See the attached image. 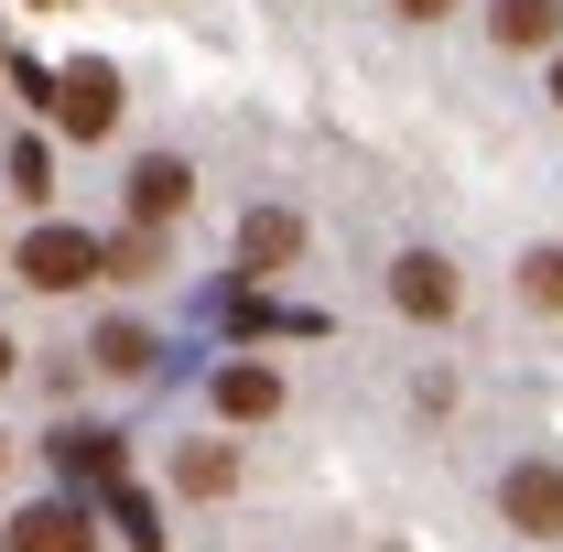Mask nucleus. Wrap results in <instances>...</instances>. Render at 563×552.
I'll return each instance as SVG.
<instances>
[{
	"mask_svg": "<svg viewBox=\"0 0 563 552\" xmlns=\"http://www.w3.org/2000/svg\"><path fill=\"white\" fill-rule=\"evenodd\" d=\"M22 281H33V292L98 281V239H87V228H33V239H22Z\"/></svg>",
	"mask_w": 563,
	"mask_h": 552,
	"instance_id": "f257e3e1",
	"label": "nucleus"
},
{
	"mask_svg": "<svg viewBox=\"0 0 563 552\" xmlns=\"http://www.w3.org/2000/svg\"><path fill=\"white\" fill-rule=\"evenodd\" d=\"M498 509H509V531L563 542V466H509V477H498Z\"/></svg>",
	"mask_w": 563,
	"mask_h": 552,
	"instance_id": "f03ea898",
	"label": "nucleus"
},
{
	"mask_svg": "<svg viewBox=\"0 0 563 552\" xmlns=\"http://www.w3.org/2000/svg\"><path fill=\"white\" fill-rule=\"evenodd\" d=\"M55 120H66L76 141H98L109 120H120V76L98 66V55H87V66H66V76H55Z\"/></svg>",
	"mask_w": 563,
	"mask_h": 552,
	"instance_id": "7ed1b4c3",
	"label": "nucleus"
},
{
	"mask_svg": "<svg viewBox=\"0 0 563 552\" xmlns=\"http://www.w3.org/2000/svg\"><path fill=\"white\" fill-rule=\"evenodd\" d=\"M390 303H401V314H422V325H444V314H455V272H444L433 250H412V261L390 272Z\"/></svg>",
	"mask_w": 563,
	"mask_h": 552,
	"instance_id": "20e7f679",
	"label": "nucleus"
},
{
	"mask_svg": "<svg viewBox=\"0 0 563 552\" xmlns=\"http://www.w3.org/2000/svg\"><path fill=\"white\" fill-rule=\"evenodd\" d=\"M217 412H228V422H272L282 412V368H261V357L217 368Z\"/></svg>",
	"mask_w": 563,
	"mask_h": 552,
	"instance_id": "39448f33",
	"label": "nucleus"
},
{
	"mask_svg": "<svg viewBox=\"0 0 563 552\" xmlns=\"http://www.w3.org/2000/svg\"><path fill=\"white\" fill-rule=\"evenodd\" d=\"M185 196H196V174H185L174 152H152V163L131 174V217H141V228H163V217H185Z\"/></svg>",
	"mask_w": 563,
	"mask_h": 552,
	"instance_id": "423d86ee",
	"label": "nucleus"
},
{
	"mask_svg": "<svg viewBox=\"0 0 563 552\" xmlns=\"http://www.w3.org/2000/svg\"><path fill=\"white\" fill-rule=\"evenodd\" d=\"M292 250H303V217L292 207H250L239 217V261H250V272H282Z\"/></svg>",
	"mask_w": 563,
	"mask_h": 552,
	"instance_id": "0eeeda50",
	"label": "nucleus"
},
{
	"mask_svg": "<svg viewBox=\"0 0 563 552\" xmlns=\"http://www.w3.org/2000/svg\"><path fill=\"white\" fill-rule=\"evenodd\" d=\"M11 552H87V509H76V498L22 509V520H11Z\"/></svg>",
	"mask_w": 563,
	"mask_h": 552,
	"instance_id": "6e6552de",
	"label": "nucleus"
},
{
	"mask_svg": "<svg viewBox=\"0 0 563 552\" xmlns=\"http://www.w3.org/2000/svg\"><path fill=\"white\" fill-rule=\"evenodd\" d=\"M488 33L509 44V55H531V44H563V0H498Z\"/></svg>",
	"mask_w": 563,
	"mask_h": 552,
	"instance_id": "1a4fd4ad",
	"label": "nucleus"
},
{
	"mask_svg": "<svg viewBox=\"0 0 563 552\" xmlns=\"http://www.w3.org/2000/svg\"><path fill=\"white\" fill-rule=\"evenodd\" d=\"M55 466L87 487H120V433H55Z\"/></svg>",
	"mask_w": 563,
	"mask_h": 552,
	"instance_id": "9d476101",
	"label": "nucleus"
},
{
	"mask_svg": "<svg viewBox=\"0 0 563 552\" xmlns=\"http://www.w3.org/2000/svg\"><path fill=\"white\" fill-rule=\"evenodd\" d=\"M174 477L196 487V498H217V487H239V455H228V444H185V455H174Z\"/></svg>",
	"mask_w": 563,
	"mask_h": 552,
	"instance_id": "9b49d317",
	"label": "nucleus"
},
{
	"mask_svg": "<svg viewBox=\"0 0 563 552\" xmlns=\"http://www.w3.org/2000/svg\"><path fill=\"white\" fill-rule=\"evenodd\" d=\"M152 261H163V250H152V228H131V239H98V272H109V281H141Z\"/></svg>",
	"mask_w": 563,
	"mask_h": 552,
	"instance_id": "f8f14e48",
	"label": "nucleus"
},
{
	"mask_svg": "<svg viewBox=\"0 0 563 552\" xmlns=\"http://www.w3.org/2000/svg\"><path fill=\"white\" fill-rule=\"evenodd\" d=\"M87 357L131 379V368H152V336H141V325H98V346H87Z\"/></svg>",
	"mask_w": 563,
	"mask_h": 552,
	"instance_id": "ddd939ff",
	"label": "nucleus"
},
{
	"mask_svg": "<svg viewBox=\"0 0 563 552\" xmlns=\"http://www.w3.org/2000/svg\"><path fill=\"white\" fill-rule=\"evenodd\" d=\"M520 292H531L542 314H563V250H531V261H520Z\"/></svg>",
	"mask_w": 563,
	"mask_h": 552,
	"instance_id": "4468645a",
	"label": "nucleus"
},
{
	"mask_svg": "<svg viewBox=\"0 0 563 552\" xmlns=\"http://www.w3.org/2000/svg\"><path fill=\"white\" fill-rule=\"evenodd\" d=\"M109 509H120V531H131L141 552H163V531H152V498H131V487H109Z\"/></svg>",
	"mask_w": 563,
	"mask_h": 552,
	"instance_id": "2eb2a0df",
	"label": "nucleus"
},
{
	"mask_svg": "<svg viewBox=\"0 0 563 552\" xmlns=\"http://www.w3.org/2000/svg\"><path fill=\"white\" fill-rule=\"evenodd\" d=\"M44 185H55V163H44V141H22L11 152V196H44Z\"/></svg>",
	"mask_w": 563,
	"mask_h": 552,
	"instance_id": "dca6fc26",
	"label": "nucleus"
},
{
	"mask_svg": "<svg viewBox=\"0 0 563 552\" xmlns=\"http://www.w3.org/2000/svg\"><path fill=\"white\" fill-rule=\"evenodd\" d=\"M390 11H412V22H433V11H455V0H390Z\"/></svg>",
	"mask_w": 563,
	"mask_h": 552,
	"instance_id": "f3484780",
	"label": "nucleus"
},
{
	"mask_svg": "<svg viewBox=\"0 0 563 552\" xmlns=\"http://www.w3.org/2000/svg\"><path fill=\"white\" fill-rule=\"evenodd\" d=\"M0 379H11V336H0Z\"/></svg>",
	"mask_w": 563,
	"mask_h": 552,
	"instance_id": "a211bd4d",
	"label": "nucleus"
},
{
	"mask_svg": "<svg viewBox=\"0 0 563 552\" xmlns=\"http://www.w3.org/2000/svg\"><path fill=\"white\" fill-rule=\"evenodd\" d=\"M553 98H563V55H553Z\"/></svg>",
	"mask_w": 563,
	"mask_h": 552,
	"instance_id": "6ab92c4d",
	"label": "nucleus"
}]
</instances>
